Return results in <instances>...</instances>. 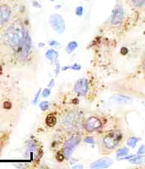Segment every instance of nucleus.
I'll list each match as a JSON object with an SVG mask.
<instances>
[{
	"mask_svg": "<svg viewBox=\"0 0 145 169\" xmlns=\"http://www.w3.org/2000/svg\"><path fill=\"white\" fill-rule=\"evenodd\" d=\"M27 32L21 22L17 20L13 22L8 27H7L3 34V42L11 48H18L21 46Z\"/></svg>",
	"mask_w": 145,
	"mask_h": 169,
	"instance_id": "1",
	"label": "nucleus"
},
{
	"mask_svg": "<svg viewBox=\"0 0 145 169\" xmlns=\"http://www.w3.org/2000/svg\"><path fill=\"white\" fill-rule=\"evenodd\" d=\"M123 135L119 130L107 131L102 135L100 142V149L102 155H108L115 150L122 141Z\"/></svg>",
	"mask_w": 145,
	"mask_h": 169,
	"instance_id": "2",
	"label": "nucleus"
},
{
	"mask_svg": "<svg viewBox=\"0 0 145 169\" xmlns=\"http://www.w3.org/2000/svg\"><path fill=\"white\" fill-rule=\"evenodd\" d=\"M81 113L80 111L76 109H70L66 111L63 115L61 116L60 123L61 128L63 130L72 132L74 129H76L80 125L81 121Z\"/></svg>",
	"mask_w": 145,
	"mask_h": 169,
	"instance_id": "3",
	"label": "nucleus"
},
{
	"mask_svg": "<svg viewBox=\"0 0 145 169\" xmlns=\"http://www.w3.org/2000/svg\"><path fill=\"white\" fill-rule=\"evenodd\" d=\"M80 140H81V136H80V134H71L68 139H66L63 149V152L64 154L65 159H69L71 157L75 148L80 143Z\"/></svg>",
	"mask_w": 145,
	"mask_h": 169,
	"instance_id": "4",
	"label": "nucleus"
},
{
	"mask_svg": "<svg viewBox=\"0 0 145 169\" xmlns=\"http://www.w3.org/2000/svg\"><path fill=\"white\" fill-rule=\"evenodd\" d=\"M25 155L32 161H38L42 155V148L41 144L36 139H31L27 142Z\"/></svg>",
	"mask_w": 145,
	"mask_h": 169,
	"instance_id": "5",
	"label": "nucleus"
},
{
	"mask_svg": "<svg viewBox=\"0 0 145 169\" xmlns=\"http://www.w3.org/2000/svg\"><path fill=\"white\" fill-rule=\"evenodd\" d=\"M102 120L98 116H91L83 123V127L87 133H93L102 128Z\"/></svg>",
	"mask_w": 145,
	"mask_h": 169,
	"instance_id": "6",
	"label": "nucleus"
},
{
	"mask_svg": "<svg viewBox=\"0 0 145 169\" xmlns=\"http://www.w3.org/2000/svg\"><path fill=\"white\" fill-rule=\"evenodd\" d=\"M49 24L52 28L58 34H62L65 30V21L60 14H53L49 18Z\"/></svg>",
	"mask_w": 145,
	"mask_h": 169,
	"instance_id": "7",
	"label": "nucleus"
},
{
	"mask_svg": "<svg viewBox=\"0 0 145 169\" xmlns=\"http://www.w3.org/2000/svg\"><path fill=\"white\" fill-rule=\"evenodd\" d=\"M124 17H125V10L121 4H117L115 8H113L112 13L110 18V23L111 25H120L123 21Z\"/></svg>",
	"mask_w": 145,
	"mask_h": 169,
	"instance_id": "8",
	"label": "nucleus"
},
{
	"mask_svg": "<svg viewBox=\"0 0 145 169\" xmlns=\"http://www.w3.org/2000/svg\"><path fill=\"white\" fill-rule=\"evenodd\" d=\"M90 85H89V81L87 79L82 78L80 79L74 84V92L76 93L78 95L80 96H84L87 94L88 90H89Z\"/></svg>",
	"mask_w": 145,
	"mask_h": 169,
	"instance_id": "9",
	"label": "nucleus"
},
{
	"mask_svg": "<svg viewBox=\"0 0 145 169\" xmlns=\"http://www.w3.org/2000/svg\"><path fill=\"white\" fill-rule=\"evenodd\" d=\"M12 15L10 7L7 4L0 5V25H4L9 22Z\"/></svg>",
	"mask_w": 145,
	"mask_h": 169,
	"instance_id": "10",
	"label": "nucleus"
},
{
	"mask_svg": "<svg viewBox=\"0 0 145 169\" xmlns=\"http://www.w3.org/2000/svg\"><path fill=\"white\" fill-rule=\"evenodd\" d=\"M111 164H112V160L106 157V158H101L98 161H95L94 163L91 164V167L92 168H106V167H109Z\"/></svg>",
	"mask_w": 145,
	"mask_h": 169,
	"instance_id": "11",
	"label": "nucleus"
},
{
	"mask_svg": "<svg viewBox=\"0 0 145 169\" xmlns=\"http://www.w3.org/2000/svg\"><path fill=\"white\" fill-rule=\"evenodd\" d=\"M130 7L136 9L145 8V0H125Z\"/></svg>",
	"mask_w": 145,
	"mask_h": 169,
	"instance_id": "12",
	"label": "nucleus"
},
{
	"mask_svg": "<svg viewBox=\"0 0 145 169\" xmlns=\"http://www.w3.org/2000/svg\"><path fill=\"white\" fill-rule=\"evenodd\" d=\"M112 98L116 102L121 104H127L132 101L131 97H129L128 95H116Z\"/></svg>",
	"mask_w": 145,
	"mask_h": 169,
	"instance_id": "13",
	"label": "nucleus"
},
{
	"mask_svg": "<svg viewBox=\"0 0 145 169\" xmlns=\"http://www.w3.org/2000/svg\"><path fill=\"white\" fill-rule=\"evenodd\" d=\"M45 122H46V124L48 127L52 128V127H54L58 123V117L53 114H48L46 117V119H45Z\"/></svg>",
	"mask_w": 145,
	"mask_h": 169,
	"instance_id": "14",
	"label": "nucleus"
},
{
	"mask_svg": "<svg viewBox=\"0 0 145 169\" xmlns=\"http://www.w3.org/2000/svg\"><path fill=\"white\" fill-rule=\"evenodd\" d=\"M129 161L131 163L134 164H142L145 162V155H137V156H132V158L130 159Z\"/></svg>",
	"mask_w": 145,
	"mask_h": 169,
	"instance_id": "15",
	"label": "nucleus"
},
{
	"mask_svg": "<svg viewBox=\"0 0 145 169\" xmlns=\"http://www.w3.org/2000/svg\"><path fill=\"white\" fill-rule=\"evenodd\" d=\"M46 57L51 61H54L58 57V53L54 49H49L46 53Z\"/></svg>",
	"mask_w": 145,
	"mask_h": 169,
	"instance_id": "16",
	"label": "nucleus"
},
{
	"mask_svg": "<svg viewBox=\"0 0 145 169\" xmlns=\"http://www.w3.org/2000/svg\"><path fill=\"white\" fill-rule=\"evenodd\" d=\"M139 138H137L135 136H132L128 138V139L127 140V144L128 145L129 147L131 148H135V146L137 145V142L139 140Z\"/></svg>",
	"mask_w": 145,
	"mask_h": 169,
	"instance_id": "17",
	"label": "nucleus"
},
{
	"mask_svg": "<svg viewBox=\"0 0 145 169\" xmlns=\"http://www.w3.org/2000/svg\"><path fill=\"white\" fill-rule=\"evenodd\" d=\"M77 47H78V43H77V41H70L69 44H68V46L66 47V51L68 53H71L74 51V50L76 49Z\"/></svg>",
	"mask_w": 145,
	"mask_h": 169,
	"instance_id": "18",
	"label": "nucleus"
},
{
	"mask_svg": "<svg viewBox=\"0 0 145 169\" xmlns=\"http://www.w3.org/2000/svg\"><path fill=\"white\" fill-rule=\"evenodd\" d=\"M129 153V149L126 146H124V147L119 148L117 150V155L118 157H121V156H125Z\"/></svg>",
	"mask_w": 145,
	"mask_h": 169,
	"instance_id": "19",
	"label": "nucleus"
},
{
	"mask_svg": "<svg viewBox=\"0 0 145 169\" xmlns=\"http://www.w3.org/2000/svg\"><path fill=\"white\" fill-rule=\"evenodd\" d=\"M39 106H40V108H41L42 111H46V110L48 109V107H49V102H48V101H41Z\"/></svg>",
	"mask_w": 145,
	"mask_h": 169,
	"instance_id": "20",
	"label": "nucleus"
},
{
	"mask_svg": "<svg viewBox=\"0 0 145 169\" xmlns=\"http://www.w3.org/2000/svg\"><path fill=\"white\" fill-rule=\"evenodd\" d=\"M75 14L78 15V16H82L83 14H84V8L82 6H78L76 8V10H75Z\"/></svg>",
	"mask_w": 145,
	"mask_h": 169,
	"instance_id": "21",
	"label": "nucleus"
},
{
	"mask_svg": "<svg viewBox=\"0 0 145 169\" xmlns=\"http://www.w3.org/2000/svg\"><path fill=\"white\" fill-rule=\"evenodd\" d=\"M5 139H4V135L2 134H0V154H1V151L3 150V145H4V142H5Z\"/></svg>",
	"mask_w": 145,
	"mask_h": 169,
	"instance_id": "22",
	"label": "nucleus"
},
{
	"mask_svg": "<svg viewBox=\"0 0 145 169\" xmlns=\"http://www.w3.org/2000/svg\"><path fill=\"white\" fill-rule=\"evenodd\" d=\"M50 94H51V90L46 88V89H44L43 91H42L41 95H42V97H47V96H49Z\"/></svg>",
	"mask_w": 145,
	"mask_h": 169,
	"instance_id": "23",
	"label": "nucleus"
},
{
	"mask_svg": "<svg viewBox=\"0 0 145 169\" xmlns=\"http://www.w3.org/2000/svg\"><path fill=\"white\" fill-rule=\"evenodd\" d=\"M145 153V145H141L139 148V150H138V151H137V154L138 155H143Z\"/></svg>",
	"mask_w": 145,
	"mask_h": 169,
	"instance_id": "24",
	"label": "nucleus"
},
{
	"mask_svg": "<svg viewBox=\"0 0 145 169\" xmlns=\"http://www.w3.org/2000/svg\"><path fill=\"white\" fill-rule=\"evenodd\" d=\"M85 141L86 142V143H90V144H93V143H95V142H94L93 137H91V136L86 137L85 139Z\"/></svg>",
	"mask_w": 145,
	"mask_h": 169,
	"instance_id": "25",
	"label": "nucleus"
},
{
	"mask_svg": "<svg viewBox=\"0 0 145 169\" xmlns=\"http://www.w3.org/2000/svg\"><path fill=\"white\" fill-rule=\"evenodd\" d=\"M72 68H73V69H75V70H80V68H81V66L75 63L74 66H72Z\"/></svg>",
	"mask_w": 145,
	"mask_h": 169,
	"instance_id": "26",
	"label": "nucleus"
},
{
	"mask_svg": "<svg viewBox=\"0 0 145 169\" xmlns=\"http://www.w3.org/2000/svg\"><path fill=\"white\" fill-rule=\"evenodd\" d=\"M142 71L144 72V74H145V55L142 60Z\"/></svg>",
	"mask_w": 145,
	"mask_h": 169,
	"instance_id": "27",
	"label": "nucleus"
},
{
	"mask_svg": "<svg viewBox=\"0 0 145 169\" xmlns=\"http://www.w3.org/2000/svg\"><path fill=\"white\" fill-rule=\"evenodd\" d=\"M40 92H41V90H39L38 92H37V95H36V98H35V100H34V104L36 103V102H37V99H38V97H39V95H40Z\"/></svg>",
	"mask_w": 145,
	"mask_h": 169,
	"instance_id": "28",
	"label": "nucleus"
},
{
	"mask_svg": "<svg viewBox=\"0 0 145 169\" xmlns=\"http://www.w3.org/2000/svg\"><path fill=\"white\" fill-rule=\"evenodd\" d=\"M49 1H51V2H54L55 0H49Z\"/></svg>",
	"mask_w": 145,
	"mask_h": 169,
	"instance_id": "29",
	"label": "nucleus"
},
{
	"mask_svg": "<svg viewBox=\"0 0 145 169\" xmlns=\"http://www.w3.org/2000/svg\"><path fill=\"white\" fill-rule=\"evenodd\" d=\"M32 1H36V0H32ZM37 1H38V0H37Z\"/></svg>",
	"mask_w": 145,
	"mask_h": 169,
	"instance_id": "30",
	"label": "nucleus"
}]
</instances>
